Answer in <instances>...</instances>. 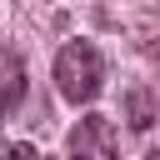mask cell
Masks as SVG:
<instances>
[{
  "label": "cell",
  "instance_id": "1",
  "mask_svg": "<svg viewBox=\"0 0 160 160\" xmlns=\"http://www.w3.org/2000/svg\"><path fill=\"white\" fill-rule=\"evenodd\" d=\"M55 85H60V95L70 105H90L100 95V85H105V55L90 40L60 45V55H55Z\"/></svg>",
  "mask_w": 160,
  "mask_h": 160
},
{
  "label": "cell",
  "instance_id": "2",
  "mask_svg": "<svg viewBox=\"0 0 160 160\" xmlns=\"http://www.w3.org/2000/svg\"><path fill=\"white\" fill-rule=\"evenodd\" d=\"M65 160H115V125L105 115H85L65 135Z\"/></svg>",
  "mask_w": 160,
  "mask_h": 160
},
{
  "label": "cell",
  "instance_id": "3",
  "mask_svg": "<svg viewBox=\"0 0 160 160\" xmlns=\"http://www.w3.org/2000/svg\"><path fill=\"white\" fill-rule=\"evenodd\" d=\"M25 100V65L15 50H5V110H20Z\"/></svg>",
  "mask_w": 160,
  "mask_h": 160
},
{
  "label": "cell",
  "instance_id": "4",
  "mask_svg": "<svg viewBox=\"0 0 160 160\" xmlns=\"http://www.w3.org/2000/svg\"><path fill=\"white\" fill-rule=\"evenodd\" d=\"M130 115H135L130 125H135V130H145V125H150V100H145V95H130Z\"/></svg>",
  "mask_w": 160,
  "mask_h": 160
},
{
  "label": "cell",
  "instance_id": "5",
  "mask_svg": "<svg viewBox=\"0 0 160 160\" xmlns=\"http://www.w3.org/2000/svg\"><path fill=\"white\" fill-rule=\"evenodd\" d=\"M10 160H45L35 145H10Z\"/></svg>",
  "mask_w": 160,
  "mask_h": 160
}]
</instances>
